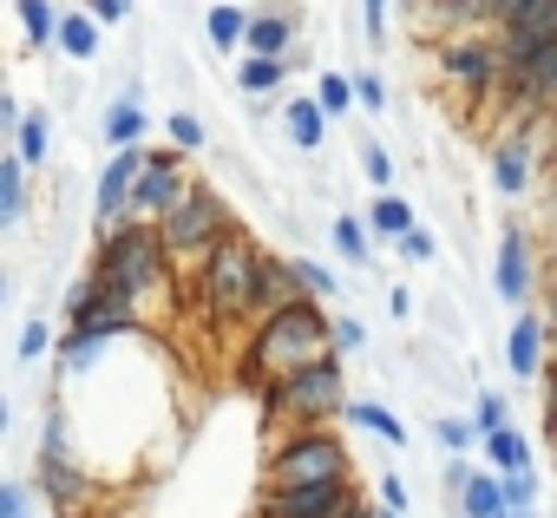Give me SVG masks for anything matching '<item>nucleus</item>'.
<instances>
[{
	"label": "nucleus",
	"mask_w": 557,
	"mask_h": 518,
	"mask_svg": "<svg viewBox=\"0 0 557 518\" xmlns=\"http://www.w3.org/2000/svg\"><path fill=\"white\" fill-rule=\"evenodd\" d=\"M498 498H505V511H531L537 479H531V472H505V479H498Z\"/></svg>",
	"instance_id": "37"
},
{
	"label": "nucleus",
	"mask_w": 557,
	"mask_h": 518,
	"mask_svg": "<svg viewBox=\"0 0 557 518\" xmlns=\"http://www.w3.org/2000/svg\"><path fill=\"white\" fill-rule=\"evenodd\" d=\"M0 518H34V505H27V485H21V479H0Z\"/></svg>",
	"instance_id": "41"
},
{
	"label": "nucleus",
	"mask_w": 557,
	"mask_h": 518,
	"mask_svg": "<svg viewBox=\"0 0 557 518\" xmlns=\"http://www.w3.org/2000/svg\"><path fill=\"white\" fill-rule=\"evenodd\" d=\"M361 171H368V184H374V190H387V184H394V158H387V145H374V138H368V145H361Z\"/></svg>",
	"instance_id": "38"
},
{
	"label": "nucleus",
	"mask_w": 557,
	"mask_h": 518,
	"mask_svg": "<svg viewBox=\"0 0 557 518\" xmlns=\"http://www.w3.org/2000/svg\"><path fill=\"white\" fill-rule=\"evenodd\" d=\"M47 348H53V329H47L40 316H27V322H21V335H14V361H21V368H34Z\"/></svg>",
	"instance_id": "31"
},
{
	"label": "nucleus",
	"mask_w": 557,
	"mask_h": 518,
	"mask_svg": "<svg viewBox=\"0 0 557 518\" xmlns=\"http://www.w3.org/2000/svg\"><path fill=\"white\" fill-rule=\"evenodd\" d=\"M544 335L557 342V276H550V289H544Z\"/></svg>",
	"instance_id": "46"
},
{
	"label": "nucleus",
	"mask_w": 557,
	"mask_h": 518,
	"mask_svg": "<svg viewBox=\"0 0 557 518\" xmlns=\"http://www.w3.org/2000/svg\"><path fill=\"white\" fill-rule=\"evenodd\" d=\"M466 479H472V466H466V459H446V492H453V498H459Z\"/></svg>",
	"instance_id": "45"
},
{
	"label": "nucleus",
	"mask_w": 557,
	"mask_h": 518,
	"mask_svg": "<svg viewBox=\"0 0 557 518\" xmlns=\"http://www.w3.org/2000/svg\"><path fill=\"white\" fill-rule=\"evenodd\" d=\"M315 112H322V119H348V112H355L348 73H322V79H315Z\"/></svg>",
	"instance_id": "30"
},
{
	"label": "nucleus",
	"mask_w": 557,
	"mask_h": 518,
	"mask_svg": "<svg viewBox=\"0 0 557 518\" xmlns=\"http://www.w3.org/2000/svg\"><path fill=\"white\" fill-rule=\"evenodd\" d=\"M394 249H400V263H433V256H440V236H433L426 223H413L407 236H394Z\"/></svg>",
	"instance_id": "33"
},
{
	"label": "nucleus",
	"mask_w": 557,
	"mask_h": 518,
	"mask_svg": "<svg viewBox=\"0 0 557 518\" xmlns=\"http://www.w3.org/2000/svg\"><path fill=\"white\" fill-rule=\"evenodd\" d=\"M342 518H381V505H368V498H355V505H348Z\"/></svg>",
	"instance_id": "48"
},
{
	"label": "nucleus",
	"mask_w": 557,
	"mask_h": 518,
	"mask_svg": "<svg viewBox=\"0 0 557 518\" xmlns=\"http://www.w3.org/2000/svg\"><path fill=\"white\" fill-rule=\"evenodd\" d=\"M14 119H21V106H14V92H0V138H14Z\"/></svg>",
	"instance_id": "44"
},
{
	"label": "nucleus",
	"mask_w": 557,
	"mask_h": 518,
	"mask_svg": "<svg viewBox=\"0 0 557 518\" xmlns=\"http://www.w3.org/2000/svg\"><path fill=\"white\" fill-rule=\"evenodd\" d=\"M361 27H368V47L387 40V0H361Z\"/></svg>",
	"instance_id": "42"
},
{
	"label": "nucleus",
	"mask_w": 557,
	"mask_h": 518,
	"mask_svg": "<svg viewBox=\"0 0 557 518\" xmlns=\"http://www.w3.org/2000/svg\"><path fill=\"white\" fill-rule=\"evenodd\" d=\"M0 309H8V263H0Z\"/></svg>",
	"instance_id": "50"
},
{
	"label": "nucleus",
	"mask_w": 557,
	"mask_h": 518,
	"mask_svg": "<svg viewBox=\"0 0 557 518\" xmlns=\"http://www.w3.org/2000/svg\"><path fill=\"white\" fill-rule=\"evenodd\" d=\"M197 177H190V158H177L171 145H145V164H138V184H132V203H125V217L132 223H158L184 190H190Z\"/></svg>",
	"instance_id": "8"
},
{
	"label": "nucleus",
	"mask_w": 557,
	"mask_h": 518,
	"mask_svg": "<svg viewBox=\"0 0 557 518\" xmlns=\"http://www.w3.org/2000/svg\"><path fill=\"white\" fill-rule=\"evenodd\" d=\"M550 190H557V158H550Z\"/></svg>",
	"instance_id": "51"
},
{
	"label": "nucleus",
	"mask_w": 557,
	"mask_h": 518,
	"mask_svg": "<svg viewBox=\"0 0 557 518\" xmlns=\"http://www.w3.org/2000/svg\"><path fill=\"white\" fill-rule=\"evenodd\" d=\"M223 8H243V0H223Z\"/></svg>",
	"instance_id": "53"
},
{
	"label": "nucleus",
	"mask_w": 557,
	"mask_h": 518,
	"mask_svg": "<svg viewBox=\"0 0 557 518\" xmlns=\"http://www.w3.org/2000/svg\"><path fill=\"white\" fill-rule=\"evenodd\" d=\"M243 27H249V14H243V8H223V0L203 14V34H210L216 53H236V47H243Z\"/></svg>",
	"instance_id": "28"
},
{
	"label": "nucleus",
	"mask_w": 557,
	"mask_h": 518,
	"mask_svg": "<svg viewBox=\"0 0 557 518\" xmlns=\"http://www.w3.org/2000/svg\"><path fill=\"white\" fill-rule=\"evenodd\" d=\"M550 263H557V256H550Z\"/></svg>",
	"instance_id": "56"
},
{
	"label": "nucleus",
	"mask_w": 557,
	"mask_h": 518,
	"mask_svg": "<svg viewBox=\"0 0 557 518\" xmlns=\"http://www.w3.org/2000/svg\"><path fill=\"white\" fill-rule=\"evenodd\" d=\"M433 440H440V446H446V453L459 459V453H466V446H472L479 433H472V420H459V414H446V420H433Z\"/></svg>",
	"instance_id": "36"
},
{
	"label": "nucleus",
	"mask_w": 557,
	"mask_h": 518,
	"mask_svg": "<svg viewBox=\"0 0 557 518\" xmlns=\"http://www.w3.org/2000/svg\"><path fill=\"white\" fill-rule=\"evenodd\" d=\"M145 132H151V119H145V106H138V86H125V92L106 106V151L145 145Z\"/></svg>",
	"instance_id": "17"
},
{
	"label": "nucleus",
	"mask_w": 557,
	"mask_h": 518,
	"mask_svg": "<svg viewBox=\"0 0 557 518\" xmlns=\"http://www.w3.org/2000/svg\"><path fill=\"white\" fill-rule=\"evenodd\" d=\"M256 263H262V243L236 223L223 243L203 249L197 263V296L210 309V322H243L249 316V289H256Z\"/></svg>",
	"instance_id": "4"
},
{
	"label": "nucleus",
	"mask_w": 557,
	"mask_h": 518,
	"mask_svg": "<svg viewBox=\"0 0 557 518\" xmlns=\"http://www.w3.org/2000/svg\"><path fill=\"white\" fill-rule=\"evenodd\" d=\"M99 47H106V40H99V27H92L79 8H73V14H60V27H53V53H66L73 66H92V60H99Z\"/></svg>",
	"instance_id": "18"
},
{
	"label": "nucleus",
	"mask_w": 557,
	"mask_h": 518,
	"mask_svg": "<svg viewBox=\"0 0 557 518\" xmlns=\"http://www.w3.org/2000/svg\"><path fill=\"white\" fill-rule=\"evenodd\" d=\"M289 303H302V289H296V276H289V256L262 249V263H256V289H249V322L283 316Z\"/></svg>",
	"instance_id": "13"
},
{
	"label": "nucleus",
	"mask_w": 557,
	"mask_h": 518,
	"mask_svg": "<svg viewBox=\"0 0 557 518\" xmlns=\"http://www.w3.org/2000/svg\"><path fill=\"white\" fill-rule=\"evenodd\" d=\"M164 138H171V151H177V158H197V151L210 145V132H203V119H197V112H171V119H164Z\"/></svg>",
	"instance_id": "29"
},
{
	"label": "nucleus",
	"mask_w": 557,
	"mask_h": 518,
	"mask_svg": "<svg viewBox=\"0 0 557 518\" xmlns=\"http://www.w3.org/2000/svg\"><path fill=\"white\" fill-rule=\"evenodd\" d=\"M8 433H14V400L0 394V440H8Z\"/></svg>",
	"instance_id": "47"
},
{
	"label": "nucleus",
	"mask_w": 557,
	"mask_h": 518,
	"mask_svg": "<svg viewBox=\"0 0 557 518\" xmlns=\"http://www.w3.org/2000/svg\"><path fill=\"white\" fill-rule=\"evenodd\" d=\"M289 276L309 303H342V276L329 263H315V256H289Z\"/></svg>",
	"instance_id": "25"
},
{
	"label": "nucleus",
	"mask_w": 557,
	"mask_h": 518,
	"mask_svg": "<svg viewBox=\"0 0 557 518\" xmlns=\"http://www.w3.org/2000/svg\"><path fill=\"white\" fill-rule=\"evenodd\" d=\"M262 472H269V485H329V479H355V459L329 427H296L289 440L269 446Z\"/></svg>",
	"instance_id": "6"
},
{
	"label": "nucleus",
	"mask_w": 557,
	"mask_h": 518,
	"mask_svg": "<svg viewBox=\"0 0 557 518\" xmlns=\"http://www.w3.org/2000/svg\"><path fill=\"white\" fill-rule=\"evenodd\" d=\"M296 27H302L296 8H262V14H249V27H243V60H296V53H289V47H296Z\"/></svg>",
	"instance_id": "12"
},
{
	"label": "nucleus",
	"mask_w": 557,
	"mask_h": 518,
	"mask_svg": "<svg viewBox=\"0 0 557 518\" xmlns=\"http://www.w3.org/2000/svg\"><path fill=\"white\" fill-rule=\"evenodd\" d=\"M361 498L355 479H329V485H269L256 498V518H342Z\"/></svg>",
	"instance_id": "9"
},
{
	"label": "nucleus",
	"mask_w": 557,
	"mask_h": 518,
	"mask_svg": "<svg viewBox=\"0 0 557 518\" xmlns=\"http://www.w3.org/2000/svg\"><path fill=\"white\" fill-rule=\"evenodd\" d=\"M550 217H557V197H550Z\"/></svg>",
	"instance_id": "54"
},
{
	"label": "nucleus",
	"mask_w": 557,
	"mask_h": 518,
	"mask_svg": "<svg viewBox=\"0 0 557 518\" xmlns=\"http://www.w3.org/2000/svg\"><path fill=\"white\" fill-rule=\"evenodd\" d=\"M289 66H296V60H243V66H236V92H249V99H269V92H283Z\"/></svg>",
	"instance_id": "27"
},
{
	"label": "nucleus",
	"mask_w": 557,
	"mask_h": 518,
	"mask_svg": "<svg viewBox=\"0 0 557 518\" xmlns=\"http://www.w3.org/2000/svg\"><path fill=\"white\" fill-rule=\"evenodd\" d=\"M138 164H145V145H132V151H112V158H106V171H99V184H92V217H99V236H106L112 223H125V203H132Z\"/></svg>",
	"instance_id": "11"
},
{
	"label": "nucleus",
	"mask_w": 557,
	"mask_h": 518,
	"mask_svg": "<svg viewBox=\"0 0 557 518\" xmlns=\"http://www.w3.org/2000/svg\"><path fill=\"white\" fill-rule=\"evenodd\" d=\"M537 381H544V414H557V355L537 368Z\"/></svg>",
	"instance_id": "43"
},
{
	"label": "nucleus",
	"mask_w": 557,
	"mask_h": 518,
	"mask_svg": "<svg viewBox=\"0 0 557 518\" xmlns=\"http://www.w3.org/2000/svg\"><path fill=\"white\" fill-rule=\"evenodd\" d=\"M27 210H34V184H27V171H21L14 158H0V230H21Z\"/></svg>",
	"instance_id": "20"
},
{
	"label": "nucleus",
	"mask_w": 557,
	"mask_h": 518,
	"mask_svg": "<svg viewBox=\"0 0 557 518\" xmlns=\"http://www.w3.org/2000/svg\"><path fill=\"white\" fill-rule=\"evenodd\" d=\"M348 92H355V106H368V112H387V86H381V73H348Z\"/></svg>",
	"instance_id": "35"
},
{
	"label": "nucleus",
	"mask_w": 557,
	"mask_h": 518,
	"mask_svg": "<svg viewBox=\"0 0 557 518\" xmlns=\"http://www.w3.org/2000/svg\"><path fill=\"white\" fill-rule=\"evenodd\" d=\"M544 440H550V453H557V414H544Z\"/></svg>",
	"instance_id": "49"
},
{
	"label": "nucleus",
	"mask_w": 557,
	"mask_h": 518,
	"mask_svg": "<svg viewBox=\"0 0 557 518\" xmlns=\"http://www.w3.org/2000/svg\"><path fill=\"white\" fill-rule=\"evenodd\" d=\"M158 249H164V263H203V249L210 243H223L230 230H236V217H230V203H223V190L216 184H190L158 223Z\"/></svg>",
	"instance_id": "5"
},
{
	"label": "nucleus",
	"mask_w": 557,
	"mask_h": 518,
	"mask_svg": "<svg viewBox=\"0 0 557 518\" xmlns=\"http://www.w3.org/2000/svg\"><path fill=\"white\" fill-rule=\"evenodd\" d=\"M342 407H348V361L342 355H322V361H309V368L262 387V420L289 427V433L296 427H329Z\"/></svg>",
	"instance_id": "3"
},
{
	"label": "nucleus",
	"mask_w": 557,
	"mask_h": 518,
	"mask_svg": "<svg viewBox=\"0 0 557 518\" xmlns=\"http://www.w3.org/2000/svg\"><path fill=\"white\" fill-rule=\"evenodd\" d=\"M329 355V309L322 303H289L283 316H269L249 329V348H243V381L249 387H269V381H283L309 361Z\"/></svg>",
	"instance_id": "1"
},
{
	"label": "nucleus",
	"mask_w": 557,
	"mask_h": 518,
	"mask_svg": "<svg viewBox=\"0 0 557 518\" xmlns=\"http://www.w3.org/2000/svg\"><path fill=\"white\" fill-rule=\"evenodd\" d=\"M329 236H335V249H342V263H368V256H374V249H368L361 217H335V230H329Z\"/></svg>",
	"instance_id": "32"
},
{
	"label": "nucleus",
	"mask_w": 557,
	"mask_h": 518,
	"mask_svg": "<svg viewBox=\"0 0 557 518\" xmlns=\"http://www.w3.org/2000/svg\"><path fill=\"white\" fill-rule=\"evenodd\" d=\"M498 427H511V420H505V394H479V407H472V433L485 440V433H498Z\"/></svg>",
	"instance_id": "39"
},
{
	"label": "nucleus",
	"mask_w": 557,
	"mask_h": 518,
	"mask_svg": "<svg viewBox=\"0 0 557 518\" xmlns=\"http://www.w3.org/2000/svg\"><path fill=\"white\" fill-rule=\"evenodd\" d=\"M492 283L511 309H531V283H537V256H531V236L524 223H505L498 236V263H492Z\"/></svg>",
	"instance_id": "10"
},
{
	"label": "nucleus",
	"mask_w": 557,
	"mask_h": 518,
	"mask_svg": "<svg viewBox=\"0 0 557 518\" xmlns=\"http://www.w3.org/2000/svg\"><path fill=\"white\" fill-rule=\"evenodd\" d=\"M112 303H132V309H145V296L151 289H164V276H171V263H164V249H158V230L151 223H112L106 236H99V249H92V270H86Z\"/></svg>",
	"instance_id": "2"
},
{
	"label": "nucleus",
	"mask_w": 557,
	"mask_h": 518,
	"mask_svg": "<svg viewBox=\"0 0 557 518\" xmlns=\"http://www.w3.org/2000/svg\"><path fill=\"white\" fill-rule=\"evenodd\" d=\"M79 14L92 27H119V21H132V0H79Z\"/></svg>",
	"instance_id": "40"
},
{
	"label": "nucleus",
	"mask_w": 557,
	"mask_h": 518,
	"mask_svg": "<svg viewBox=\"0 0 557 518\" xmlns=\"http://www.w3.org/2000/svg\"><path fill=\"white\" fill-rule=\"evenodd\" d=\"M400 8H413V0H400Z\"/></svg>",
	"instance_id": "55"
},
{
	"label": "nucleus",
	"mask_w": 557,
	"mask_h": 518,
	"mask_svg": "<svg viewBox=\"0 0 557 518\" xmlns=\"http://www.w3.org/2000/svg\"><path fill=\"white\" fill-rule=\"evenodd\" d=\"M14 21L27 34V53H53V27H60V8L53 0H14Z\"/></svg>",
	"instance_id": "24"
},
{
	"label": "nucleus",
	"mask_w": 557,
	"mask_h": 518,
	"mask_svg": "<svg viewBox=\"0 0 557 518\" xmlns=\"http://www.w3.org/2000/svg\"><path fill=\"white\" fill-rule=\"evenodd\" d=\"M413 223H420V217H413V203H407V197H394V190H381V197L368 203V223H361V230H368V236H381V243H394V236H407Z\"/></svg>",
	"instance_id": "22"
},
{
	"label": "nucleus",
	"mask_w": 557,
	"mask_h": 518,
	"mask_svg": "<svg viewBox=\"0 0 557 518\" xmlns=\"http://www.w3.org/2000/svg\"><path fill=\"white\" fill-rule=\"evenodd\" d=\"M505 518H531V511H505Z\"/></svg>",
	"instance_id": "52"
},
{
	"label": "nucleus",
	"mask_w": 557,
	"mask_h": 518,
	"mask_svg": "<svg viewBox=\"0 0 557 518\" xmlns=\"http://www.w3.org/2000/svg\"><path fill=\"white\" fill-rule=\"evenodd\" d=\"M459 518H505V498H498V472H472L459 485Z\"/></svg>",
	"instance_id": "26"
},
{
	"label": "nucleus",
	"mask_w": 557,
	"mask_h": 518,
	"mask_svg": "<svg viewBox=\"0 0 557 518\" xmlns=\"http://www.w3.org/2000/svg\"><path fill=\"white\" fill-rule=\"evenodd\" d=\"M433 60H440L453 92H466V99L498 92V47H492V34H440Z\"/></svg>",
	"instance_id": "7"
},
{
	"label": "nucleus",
	"mask_w": 557,
	"mask_h": 518,
	"mask_svg": "<svg viewBox=\"0 0 557 518\" xmlns=\"http://www.w3.org/2000/svg\"><path fill=\"white\" fill-rule=\"evenodd\" d=\"M283 125H289V145H296V151H322V145H329V119H322L315 99H302V92L283 106Z\"/></svg>",
	"instance_id": "21"
},
{
	"label": "nucleus",
	"mask_w": 557,
	"mask_h": 518,
	"mask_svg": "<svg viewBox=\"0 0 557 518\" xmlns=\"http://www.w3.org/2000/svg\"><path fill=\"white\" fill-rule=\"evenodd\" d=\"M531 177H537V158H531L524 132H505V138L492 145V184H498V197H524Z\"/></svg>",
	"instance_id": "15"
},
{
	"label": "nucleus",
	"mask_w": 557,
	"mask_h": 518,
	"mask_svg": "<svg viewBox=\"0 0 557 518\" xmlns=\"http://www.w3.org/2000/svg\"><path fill=\"white\" fill-rule=\"evenodd\" d=\"M505 368H511V381H537V368H544V316L537 309H518V322L505 335Z\"/></svg>",
	"instance_id": "16"
},
{
	"label": "nucleus",
	"mask_w": 557,
	"mask_h": 518,
	"mask_svg": "<svg viewBox=\"0 0 557 518\" xmlns=\"http://www.w3.org/2000/svg\"><path fill=\"white\" fill-rule=\"evenodd\" d=\"M342 420H355L361 433H374V440H387V446H407V427L394 420V407H381V400H368V394H361V400L348 394V407H342Z\"/></svg>",
	"instance_id": "23"
},
{
	"label": "nucleus",
	"mask_w": 557,
	"mask_h": 518,
	"mask_svg": "<svg viewBox=\"0 0 557 518\" xmlns=\"http://www.w3.org/2000/svg\"><path fill=\"white\" fill-rule=\"evenodd\" d=\"M479 446H485V472H498V479H505V472H531V440H524L518 427H498V433H485Z\"/></svg>",
	"instance_id": "19"
},
{
	"label": "nucleus",
	"mask_w": 557,
	"mask_h": 518,
	"mask_svg": "<svg viewBox=\"0 0 557 518\" xmlns=\"http://www.w3.org/2000/svg\"><path fill=\"white\" fill-rule=\"evenodd\" d=\"M355 348H368V329L355 316H329V355H355Z\"/></svg>",
	"instance_id": "34"
},
{
	"label": "nucleus",
	"mask_w": 557,
	"mask_h": 518,
	"mask_svg": "<svg viewBox=\"0 0 557 518\" xmlns=\"http://www.w3.org/2000/svg\"><path fill=\"white\" fill-rule=\"evenodd\" d=\"M8 145H14L8 158H14V164L34 177V171L53 158V112H47V106H27V112L14 119V138H8Z\"/></svg>",
	"instance_id": "14"
}]
</instances>
